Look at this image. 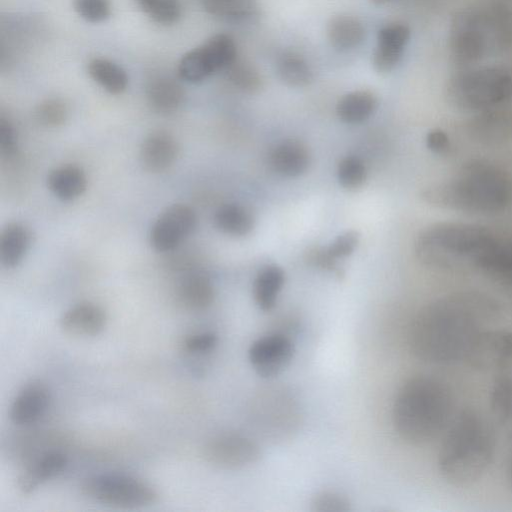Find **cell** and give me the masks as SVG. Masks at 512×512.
Returning a JSON list of instances; mask_svg holds the SVG:
<instances>
[{"mask_svg": "<svg viewBox=\"0 0 512 512\" xmlns=\"http://www.w3.org/2000/svg\"><path fill=\"white\" fill-rule=\"evenodd\" d=\"M493 303L477 293H456L424 307L409 332V346L419 359L449 363L468 356L481 335L479 316L490 313Z\"/></svg>", "mask_w": 512, "mask_h": 512, "instance_id": "cell-1", "label": "cell"}, {"mask_svg": "<svg viewBox=\"0 0 512 512\" xmlns=\"http://www.w3.org/2000/svg\"><path fill=\"white\" fill-rule=\"evenodd\" d=\"M421 198L441 209L475 214L496 213L512 203V178L489 161L471 160L448 179L423 189Z\"/></svg>", "mask_w": 512, "mask_h": 512, "instance_id": "cell-2", "label": "cell"}, {"mask_svg": "<svg viewBox=\"0 0 512 512\" xmlns=\"http://www.w3.org/2000/svg\"><path fill=\"white\" fill-rule=\"evenodd\" d=\"M451 399L438 381L418 376L399 389L392 409L395 431L410 444H421L439 433L448 419Z\"/></svg>", "mask_w": 512, "mask_h": 512, "instance_id": "cell-3", "label": "cell"}, {"mask_svg": "<svg viewBox=\"0 0 512 512\" xmlns=\"http://www.w3.org/2000/svg\"><path fill=\"white\" fill-rule=\"evenodd\" d=\"M497 236L488 228L463 222H439L423 229L414 250L425 266L437 269L475 267Z\"/></svg>", "mask_w": 512, "mask_h": 512, "instance_id": "cell-4", "label": "cell"}, {"mask_svg": "<svg viewBox=\"0 0 512 512\" xmlns=\"http://www.w3.org/2000/svg\"><path fill=\"white\" fill-rule=\"evenodd\" d=\"M512 35L510 13L502 6L488 5L458 12L449 29V48L454 62L471 67L503 50Z\"/></svg>", "mask_w": 512, "mask_h": 512, "instance_id": "cell-5", "label": "cell"}, {"mask_svg": "<svg viewBox=\"0 0 512 512\" xmlns=\"http://www.w3.org/2000/svg\"><path fill=\"white\" fill-rule=\"evenodd\" d=\"M494 445L489 426L474 413L466 411L441 446L439 470L452 483L470 484L479 479L491 463Z\"/></svg>", "mask_w": 512, "mask_h": 512, "instance_id": "cell-6", "label": "cell"}, {"mask_svg": "<svg viewBox=\"0 0 512 512\" xmlns=\"http://www.w3.org/2000/svg\"><path fill=\"white\" fill-rule=\"evenodd\" d=\"M449 103L465 112L482 113L512 98V70L503 66L461 68L446 86Z\"/></svg>", "mask_w": 512, "mask_h": 512, "instance_id": "cell-7", "label": "cell"}, {"mask_svg": "<svg viewBox=\"0 0 512 512\" xmlns=\"http://www.w3.org/2000/svg\"><path fill=\"white\" fill-rule=\"evenodd\" d=\"M81 492L91 500L118 508L149 506L158 496L151 484L122 473L90 476L82 482Z\"/></svg>", "mask_w": 512, "mask_h": 512, "instance_id": "cell-8", "label": "cell"}, {"mask_svg": "<svg viewBox=\"0 0 512 512\" xmlns=\"http://www.w3.org/2000/svg\"><path fill=\"white\" fill-rule=\"evenodd\" d=\"M197 216L186 204L176 203L167 207L153 223L149 240L157 252H169L177 248L195 230Z\"/></svg>", "mask_w": 512, "mask_h": 512, "instance_id": "cell-9", "label": "cell"}, {"mask_svg": "<svg viewBox=\"0 0 512 512\" xmlns=\"http://www.w3.org/2000/svg\"><path fill=\"white\" fill-rule=\"evenodd\" d=\"M207 462L222 469H238L256 462L260 451L246 436L228 433L209 440L203 449Z\"/></svg>", "mask_w": 512, "mask_h": 512, "instance_id": "cell-10", "label": "cell"}, {"mask_svg": "<svg viewBox=\"0 0 512 512\" xmlns=\"http://www.w3.org/2000/svg\"><path fill=\"white\" fill-rule=\"evenodd\" d=\"M294 346L281 334L266 335L255 340L248 351V358L255 372L263 378L279 375L290 364Z\"/></svg>", "mask_w": 512, "mask_h": 512, "instance_id": "cell-11", "label": "cell"}, {"mask_svg": "<svg viewBox=\"0 0 512 512\" xmlns=\"http://www.w3.org/2000/svg\"><path fill=\"white\" fill-rule=\"evenodd\" d=\"M51 394L47 386L32 381L17 393L10 407L11 421L18 426H28L38 422L47 412Z\"/></svg>", "mask_w": 512, "mask_h": 512, "instance_id": "cell-12", "label": "cell"}, {"mask_svg": "<svg viewBox=\"0 0 512 512\" xmlns=\"http://www.w3.org/2000/svg\"><path fill=\"white\" fill-rule=\"evenodd\" d=\"M179 154L176 139L165 131H155L147 135L141 143L139 159L142 167L152 173L169 169Z\"/></svg>", "mask_w": 512, "mask_h": 512, "instance_id": "cell-13", "label": "cell"}, {"mask_svg": "<svg viewBox=\"0 0 512 512\" xmlns=\"http://www.w3.org/2000/svg\"><path fill=\"white\" fill-rule=\"evenodd\" d=\"M106 314L97 304L77 303L68 308L60 317L63 332L76 337H93L100 334L106 325Z\"/></svg>", "mask_w": 512, "mask_h": 512, "instance_id": "cell-14", "label": "cell"}, {"mask_svg": "<svg viewBox=\"0 0 512 512\" xmlns=\"http://www.w3.org/2000/svg\"><path fill=\"white\" fill-rule=\"evenodd\" d=\"M67 465V457L58 451L42 454L19 475L17 486L22 494H30L46 481L59 475Z\"/></svg>", "mask_w": 512, "mask_h": 512, "instance_id": "cell-15", "label": "cell"}, {"mask_svg": "<svg viewBox=\"0 0 512 512\" xmlns=\"http://www.w3.org/2000/svg\"><path fill=\"white\" fill-rule=\"evenodd\" d=\"M269 164L281 176L297 177L308 169L310 154L302 142L285 140L271 150Z\"/></svg>", "mask_w": 512, "mask_h": 512, "instance_id": "cell-16", "label": "cell"}, {"mask_svg": "<svg viewBox=\"0 0 512 512\" xmlns=\"http://www.w3.org/2000/svg\"><path fill=\"white\" fill-rule=\"evenodd\" d=\"M150 108L162 115L175 113L183 104L185 93L182 86L167 76H156L148 81L145 88Z\"/></svg>", "mask_w": 512, "mask_h": 512, "instance_id": "cell-17", "label": "cell"}, {"mask_svg": "<svg viewBox=\"0 0 512 512\" xmlns=\"http://www.w3.org/2000/svg\"><path fill=\"white\" fill-rule=\"evenodd\" d=\"M176 294L183 307L200 311L213 303L215 290L212 281L206 274L191 272L180 280Z\"/></svg>", "mask_w": 512, "mask_h": 512, "instance_id": "cell-18", "label": "cell"}, {"mask_svg": "<svg viewBox=\"0 0 512 512\" xmlns=\"http://www.w3.org/2000/svg\"><path fill=\"white\" fill-rule=\"evenodd\" d=\"M47 186L58 199L72 201L85 192L87 176L80 166L63 165L50 171Z\"/></svg>", "mask_w": 512, "mask_h": 512, "instance_id": "cell-19", "label": "cell"}, {"mask_svg": "<svg viewBox=\"0 0 512 512\" xmlns=\"http://www.w3.org/2000/svg\"><path fill=\"white\" fill-rule=\"evenodd\" d=\"M31 244V232L19 222L6 224L0 234V263L11 269L19 265Z\"/></svg>", "mask_w": 512, "mask_h": 512, "instance_id": "cell-20", "label": "cell"}, {"mask_svg": "<svg viewBox=\"0 0 512 512\" xmlns=\"http://www.w3.org/2000/svg\"><path fill=\"white\" fill-rule=\"evenodd\" d=\"M477 268L498 281L512 285V241L497 237Z\"/></svg>", "mask_w": 512, "mask_h": 512, "instance_id": "cell-21", "label": "cell"}, {"mask_svg": "<svg viewBox=\"0 0 512 512\" xmlns=\"http://www.w3.org/2000/svg\"><path fill=\"white\" fill-rule=\"evenodd\" d=\"M329 43L337 50L346 51L359 46L365 38L362 22L351 15L332 17L326 27Z\"/></svg>", "mask_w": 512, "mask_h": 512, "instance_id": "cell-22", "label": "cell"}, {"mask_svg": "<svg viewBox=\"0 0 512 512\" xmlns=\"http://www.w3.org/2000/svg\"><path fill=\"white\" fill-rule=\"evenodd\" d=\"M377 108V98L366 90H358L342 96L337 105L338 118L347 124H358L372 116Z\"/></svg>", "mask_w": 512, "mask_h": 512, "instance_id": "cell-23", "label": "cell"}, {"mask_svg": "<svg viewBox=\"0 0 512 512\" xmlns=\"http://www.w3.org/2000/svg\"><path fill=\"white\" fill-rule=\"evenodd\" d=\"M284 281V271L277 265H268L259 271L253 283V296L261 310L270 311L275 306Z\"/></svg>", "mask_w": 512, "mask_h": 512, "instance_id": "cell-24", "label": "cell"}, {"mask_svg": "<svg viewBox=\"0 0 512 512\" xmlns=\"http://www.w3.org/2000/svg\"><path fill=\"white\" fill-rule=\"evenodd\" d=\"M215 227L230 236H245L254 227L249 210L237 203H225L217 208L213 217Z\"/></svg>", "mask_w": 512, "mask_h": 512, "instance_id": "cell-25", "label": "cell"}, {"mask_svg": "<svg viewBox=\"0 0 512 512\" xmlns=\"http://www.w3.org/2000/svg\"><path fill=\"white\" fill-rule=\"evenodd\" d=\"M204 10L211 16L231 23H243L258 15L257 0H202Z\"/></svg>", "mask_w": 512, "mask_h": 512, "instance_id": "cell-26", "label": "cell"}, {"mask_svg": "<svg viewBox=\"0 0 512 512\" xmlns=\"http://www.w3.org/2000/svg\"><path fill=\"white\" fill-rule=\"evenodd\" d=\"M87 71L90 77L110 94H121L128 86L126 71L111 60L94 58L88 63Z\"/></svg>", "mask_w": 512, "mask_h": 512, "instance_id": "cell-27", "label": "cell"}, {"mask_svg": "<svg viewBox=\"0 0 512 512\" xmlns=\"http://www.w3.org/2000/svg\"><path fill=\"white\" fill-rule=\"evenodd\" d=\"M276 74L284 84L295 88L308 86L313 81V71L307 61L293 52L278 57Z\"/></svg>", "mask_w": 512, "mask_h": 512, "instance_id": "cell-28", "label": "cell"}, {"mask_svg": "<svg viewBox=\"0 0 512 512\" xmlns=\"http://www.w3.org/2000/svg\"><path fill=\"white\" fill-rule=\"evenodd\" d=\"M470 132L480 141L496 142L512 132V121L495 109L489 110L478 115L471 124Z\"/></svg>", "mask_w": 512, "mask_h": 512, "instance_id": "cell-29", "label": "cell"}, {"mask_svg": "<svg viewBox=\"0 0 512 512\" xmlns=\"http://www.w3.org/2000/svg\"><path fill=\"white\" fill-rule=\"evenodd\" d=\"M215 73L202 45L184 54L178 65L179 77L188 83H200Z\"/></svg>", "mask_w": 512, "mask_h": 512, "instance_id": "cell-30", "label": "cell"}, {"mask_svg": "<svg viewBox=\"0 0 512 512\" xmlns=\"http://www.w3.org/2000/svg\"><path fill=\"white\" fill-rule=\"evenodd\" d=\"M202 46L216 73L224 72L238 58L235 41L227 34L213 35Z\"/></svg>", "mask_w": 512, "mask_h": 512, "instance_id": "cell-31", "label": "cell"}, {"mask_svg": "<svg viewBox=\"0 0 512 512\" xmlns=\"http://www.w3.org/2000/svg\"><path fill=\"white\" fill-rule=\"evenodd\" d=\"M227 80L237 89L248 94L257 93L262 88V78L258 70L249 62L236 59L225 71Z\"/></svg>", "mask_w": 512, "mask_h": 512, "instance_id": "cell-32", "label": "cell"}, {"mask_svg": "<svg viewBox=\"0 0 512 512\" xmlns=\"http://www.w3.org/2000/svg\"><path fill=\"white\" fill-rule=\"evenodd\" d=\"M154 22L172 25L181 17L179 0H134Z\"/></svg>", "mask_w": 512, "mask_h": 512, "instance_id": "cell-33", "label": "cell"}, {"mask_svg": "<svg viewBox=\"0 0 512 512\" xmlns=\"http://www.w3.org/2000/svg\"><path fill=\"white\" fill-rule=\"evenodd\" d=\"M366 167L357 156L343 158L337 167V178L342 187L348 190L359 188L366 179Z\"/></svg>", "mask_w": 512, "mask_h": 512, "instance_id": "cell-34", "label": "cell"}, {"mask_svg": "<svg viewBox=\"0 0 512 512\" xmlns=\"http://www.w3.org/2000/svg\"><path fill=\"white\" fill-rule=\"evenodd\" d=\"M409 39L410 29L407 25L391 23L378 31L376 46L403 54Z\"/></svg>", "mask_w": 512, "mask_h": 512, "instance_id": "cell-35", "label": "cell"}, {"mask_svg": "<svg viewBox=\"0 0 512 512\" xmlns=\"http://www.w3.org/2000/svg\"><path fill=\"white\" fill-rule=\"evenodd\" d=\"M35 118L43 126L58 127L68 118V107L59 98H48L41 101L35 109Z\"/></svg>", "mask_w": 512, "mask_h": 512, "instance_id": "cell-36", "label": "cell"}, {"mask_svg": "<svg viewBox=\"0 0 512 512\" xmlns=\"http://www.w3.org/2000/svg\"><path fill=\"white\" fill-rule=\"evenodd\" d=\"M77 14L91 23H100L111 15L110 0H73Z\"/></svg>", "mask_w": 512, "mask_h": 512, "instance_id": "cell-37", "label": "cell"}, {"mask_svg": "<svg viewBox=\"0 0 512 512\" xmlns=\"http://www.w3.org/2000/svg\"><path fill=\"white\" fill-rule=\"evenodd\" d=\"M311 510L314 512H348L351 507L349 500L341 494L323 491L313 497Z\"/></svg>", "mask_w": 512, "mask_h": 512, "instance_id": "cell-38", "label": "cell"}, {"mask_svg": "<svg viewBox=\"0 0 512 512\" xmlns=\"http://www.w3.org/2000/svg\"><path fill=\"white\" fill-rule=\"evenodd\" d=\"M359 242V234L354 230L346 231L326 248L328 254L334 259H341L349 256L355 250Z\"/></svg>", "mask_w": 512, "mask_h": 512, "instance_id": "cell-39", "label": "cell"}, {"mask_svg": "<svg viewBox=\"0 0 512 512\" xmlns=\"http://www.w3.org/2000/svg\"><path fill=\"white\" fill-rule=\"evenodd\" d=\"M218 342V337L213 332H201L185 338L183 345L185 350L194 354H204L212 351Z\"/></svg>", "mask_w": 512, "mask_h": 512, "instance_id": "cell-40", "label": "cell"}, {"mask_svg": "<svg viewBox=\"0 0 512 512\" xmlns=\"http://www.w3.org/2000/svg\"><path fill=\"white\" fill-rule=\"evenodd\" d=\"M18 148L17 132L13 124L4 117L0 118V152L3 156H13Z\"/></svg>", "mask_w": 512, "mask_h": 512, "instance_id": "cell-41", "label": "cell"}, {"mask_svg": "<svg viewBox=\"0 0 512 512\" xmlns=\"http://www.w3.org/2000/svg\"><path fill=\"white\" fill-rule=\"evenodd\" d=\"M425 142L431 152L439 155L448 152L451 146L448 134L440 128L431 129L426 134Z\"/></svg>", "mask_w": 512, "mask_h": 512, "instance_id": "cell-42", "label": "cell"}, {"mask_svg": "<svg viewBox=\"0 0 512 512\" xmlns=\"http://www.w3.org/2000/svg\"><path fill=\"white\" fill-rule=\"evenodd\" d=\"M308 261L315 266L332 271L340 276L341 268L337 264V260L332 258L326 248H314L308 252Z\"/></svg>", "mask_w": 512, "mask_h": 512, "instance_id": "cell-43", "label": "cell"}, {"mask_svg": "<svg viewBox=\"0 0 512 512\" xmlns=\"http://www.w3.org/2000/svg\"><path fill=\"white\" fill-rule=\"evenodd\" d=\"M507 479L512 487V448H511V452H510V455H509V458H508V464H507Z\"/></svg>", "mask_w": 512, "mask_h": 512, "instance_id": "cell-44", "label": "cell"}, {"mask_svg": "<svg viewBox=\"0 0 512 512\" xmlns=\"http://www.w3.org/2000/svg\"><path fill=\"white\" fill-rule=\"evenodd\" d=\"M371 1L374 3H377V4H385V3H389L393 0H371Z\"/></svg>", "mask_w": 512, "mask_h": 512, "instance_id": "cell-45", "label": "cell"}]
</instances>
